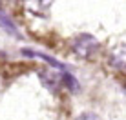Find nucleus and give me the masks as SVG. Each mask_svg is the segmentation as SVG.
Wrapping results in <instances>:
<instances>
[{"label": "nucleus", "instance_id": "1", "mask_svg": "<svg viewBox=\"0 0 126 120\" xmlns=\"http://www.w3.org/2000/svg\"><path fill=\"white\" fill-rule=\"evenodd\" d=\"M99 49V42L97 38L88 35V33H82V35H77L73 38V44H71V51L77 55L79 58H90L97 53Z\"/></svg>", "mask_w": 126, "mask_h": 120}, {"label": "nucleus", "instance_id": "2", "mask_svg": "<svg viewBox=\"0 0 126 120\" xmlns=\"http://www.w3.org/2000/svg\"><path fill=\"white\" fill-rule=\"evenodd\" d=\"M108 62L113 69L126 71V44H117L108 53Z\"/></svg>", "mask_w": 126, "mask_h": 120}, {"label": "nucleus", "instance_id": "3", "mask_svg": "<svg viewBox=\"0 0 126 120\" xmlns=\"http://www.w3.org/2000/svg\"><path fill=\"white\" fill-rule=\"evenodd\" d=\"M53 0H26V9L35 16H47Z\"/></svg>", "mask_w": 126, "mask_h": 120}, {"label": "nucleus", "instance_id": "4", "mask_svg": "<svg viewBox=\"0 0 126 120\" xmlns=\"http://www.w3.org/2000/svg\"><path fill=\"white\" fill-rule=\"evenodd\" d=\"M22 55L24 57H31V58H40V60H46L49 66H53V67H57V69L60 71H64L66 67L62 66V64L59 62V60H55V58H51L49 55H46V53H38V51H33V49H22Z\"/></svg>", "mask_w": 126, "mask_h": 120}, {"label": "nucleus", "instance_id": "5", "mask_svg": "<svg viewBox=\"0 0 126 120\" xmlns=\"http://www.w3.org/2000/svg\"><path fill=\"white\" fill-rule=\"evenodd\" d=\"M0 27H4L9 35L13 36H16V38H20V33H18V29H16V25L11 22L9 18H7V15L2 11V7H0Z\"/></svg>", "mask_w": 126, "mask_h": 120}, {"label": "nucleus", "instance_id": "6", "mask_svg": "<svg viewBox=\"0 0 126 120\" xmlns=\"http://www.w3.org/2000/svg\"><path fill=\"white\" fill-rule=\"evenodd\" d=\"M40 78H42V82H44L49 89H57V87H59V78H57V75H51L47 69H42Z\"/></svg>", "mask_w": 126, "mask_h": 120}, {"label": "nucleus", "instance_id": "7", "mask_svg": "<svg viewBox=\"0 0 126 120\" xmlns=\"http://www.w3.org/2000/svg\"><path fill=\"white\" fill-rule=\"evenodd\" d=\"M62 84L66 85V87H68V89H69L71 93H77V91L80 89L79 82H77V80L73 78V76L69 75V73H62Z\"/></svg>", "mask_w": 126, "mask_h": 120}, {"label": "nucleus", "instance_id": "8", "mask_svg": "<svg viewBox=\"0 0 126 120\" xmlns=\"http://www.w3.org/2000/svg\"><path fill=\"white\" fill-rule=\"evenodd\" d=\"M75 120H101V118H99V115H95V113H82Z\"/></svg>", "mask_w": 126, "mask_h": 120}]
</instances>
